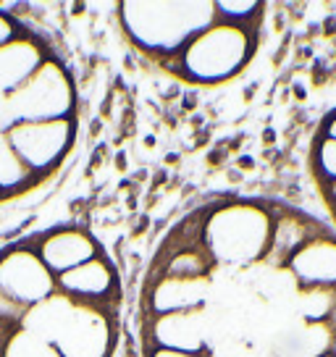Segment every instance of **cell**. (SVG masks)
<instances>
[{"mask_svg":"<svg viewBox=\"0 0 336 357\" xmlns=\"http://www.w3.org/2000/svg\"><path fill=\"white\" fill-rule=\"evenodd\" d=\"M119 266L90 229L50 223L0 247V357H116Z\"/></svg>","mask_w":336,"mask_h":357,"instance_id":"6da1fadb","label":"cell"},{"mask_svg":"<svg viewBox=\"0 0 336 357\" xmlns=\"http://www.w3.org/2000/svg\"><path fill=\"white\" fill-rule=\"evenodd\" d=\"M79 126L82 100L66 58L40 29L0 8V205L58 176Z\"/></svg>","mask_w":336,"mask_h":357,"instance_id":"7a4b0ae2","label":"cell"},{"mask_svg":"<svg viewBox=\"0 0 336 357\" xmlns=\"http://www.w3.org/2000/svg\"><path fill=\"white\" fill-rule=\"evenodd\" d=\"M258 0H126L116 6L123 43L158 74L192 87L239 77L258 50Z\"/></svg>","mask_w":336,"mask_h":357,"instance_id":"3957f363","label":"cell"},{"mask_svg":"<svg viewBox=\"0 0 336 357\" xmlns=\"http://www.w3.org/2000/svg\"><path fill=\"white\" fill-rule=\"evenodd\" d=\"M287 266L305 289H336V239L315 234L289 257Z\"/></svg>","mask_w":336,"mask_h":357,"instance_id":"277c9868","label":"cell"},{"mask_svg":"<svg viewBox=\"0 0 336 357\" xmlns=\"http://www.w3.org/2000/svg\"><path fill=\"white\" fill-rule=\"evenodd\" d=\"M315 168L326 184L336 181V139L321 137V142L315 145Z\"/></svg>","mask_w":336,"mask_h":357,"instance_id":"5b68a950","label":"cell"},{"mask_svg":"<svg viewBox=\"0 0 336 357\" xmlns=\"http://www.w3.org/2000/svg\"><path fill=\"white\" fill-rule=\"evenodd\" d=\"M326 195H328V200H331V208L336 211V181H328V184H326Z\"/></svg>","mask_w":336,"mask_h":357,"instance_id":"8992f818","label":"cell"},{"mask_svg":"<svg viewBox=\"0 0 336 357\" xmlns=\"http://www.w3.org/2000/svg\"><path fill=\"white\" fill-rule=\"evenodd\" d=\"M323 137H331V139H336V113L328 119V123H326V134Z\"/></svg>","mask_w":336,"mask_h":357,"instance_id":"52a82bcc","label":"cell"},{"mask_svg":"<svg viewBox=\"0 0 336 357\" xmlns=\"http://www.w3.org/2000/svg\"><path fill=\"white\" fill-rule=\"evenodd\" d=\"M328 326H331V334L336 331V300H334V310H331V318H328Z\"/></svg>","mask_w":336,"mask_h":357,"instance_id":"ba28073f","label":"cell"},{"mask_svg":"<svg viewBox=\"0 0 336 357\" xmlns=\"http://www.w3.org/2000/svg\"><path fill=\"white\" fill-rule=\"evenodd\" d=\"M328 349H331V355L336 357V331L331 334V347H328Z\"/></svg>","mask_w":336,"mask_h":357,"instance_id":"9c48e42d","label":"cell"},{"mask_svg":"<svg viewBox=\"0 0 336 357\" xmlns=\"http://www.w3.org/2000/svg\"><path fill=\"white\" fill-rule=\"evenodd\" d=\"M318 357H334V355H331V349H328V352H323V355H318Z\"/></svg>","mask_w":336,"mask_h":357,"instance_id":"30bf717a","label":"cell"}]
</instances>
